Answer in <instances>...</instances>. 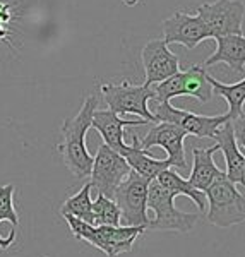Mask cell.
Wrapping results in <instances>:
<instances>
[{"label": "cell", "instance_id": "9a60e30c", "mask_svg": "<svg viewBox=\"0 0 245 257\" xmlns=\"http://www.w3.org/2000/svg\"><path fill=\"white\" fill-rule=\"evenodd\" d=\"M98 228V235L101 240V248L108 257H117L124 252H131L134 242L139 235L144 233L146 228L143 226H124V225H101Z\"/></svg>", "mask_w": 245, "mask_h": 257}, {"label": "cell", "instance_id": "e0dca14e", "mask_svg": "<svg viewBox=\"0 0 245 257\" xmlns=\"http://www.w3.org/2000/svg\"><path fill=\"white\" fill-rule=\"evenodd\" d=\"M216 40V52L206 60L204 67H213L216 64H226L231 70H243L245 67V36L228 35Z\"/></svg>", "mask_w": 245, "mask_h": 257}, {"label": "cell", "instance_id": "2e32d148", "mask_svg": "<svg viewBox=\"0 0 245 257\" xmlns=\"http://www.w3.org/2000/svg\"><path fill=\"white\" fill-rule=\"evenodd\" d=\"M219 151L218 144L211 148H194L192 155H194V167L190 172L189 182L194 185L197 190L206 194V190L214 184L216 178H219L221 175H225V172H221L216 167L213 156L214 153Z\"/></svg>", "mask_w": 245, "mask_h": 257}, {"label": "cell", "instance_id": "8fae6325", "mask_svg": "<svg viewBox=\"0 0 245 257\" xmlns=\"http://www.w3.org/2000/svg\"><path fill=\"white\" fill-rule=\"evenodd\" d=\"M187 132L177 123L170 122H158L151 131L141 139V148L149 151L151 148L160 146L168 153V160L172 167L182 168L187 167L185 151H184V139Z\"/></svg>", "mask_w": 245, "mask_h": 257}, {"label": "cell", "instance_id": "277c9868", "mask_svg": "<svg viewBox=\"0 0 245 257\" xmlns=\"http://www.w3.org/2000/svg\"><path fill=\"white\" fill-rule=\"evenodd\" d=\"M99 93L108 105V110L115 111L117 115H138L149 123H155L153 113L149 110V99H155L153 86H136L129 81H122L120 84L105 82L99 86Z\"/></svg>", "mask_w": 245, "mask_h": 257}, {"label": "cell", "instance_id": "484cf974", "mask_svg": "<svg viewBox=\"0 0 245 257\" xmlns=\"http://www.w3.org/2000/svg\"><path fill=\"white\" fill-rule=\"evenodd\" d=\"M231 125H233V134H235L236 143H238L245 151V111H242L238 117H235L231 120Z\"/></svg>", "mask_w": 245, "mask_h": 257}, {"label": "cell", "instance_id": "52a82bcc", "mask_svg": "<svg viewBox=\"0 0 245 257\" xmlns=\"http://www.w3.org/2000/svg\"><path fill=\"white\" fill-rule=\"evenodd\" d=\"M196 14L204 24L209 38L242 35L245 6L240 0H214L197 7Z\"/></svg>", "mask_w": 245, "mask_h": 257}, {"label": "cell", "instance_id": "3957f363", "mask_svg": "<svg viewBox=\"0 0 245 257\" xmlns=\"http://www.w3.org/2000/svg\"><path fill=\"white\" fill-rule=\"evenodd\" d=\"M206 201L209 206L207 221L219 228H230L245 223V196L236 190L233 182L226 175L216 178L214 184L206 190Z\"/></svg>", "mask_w": 245, "mask_h": 257}, {"label": "cell", "instance_id": "ffe728a7", "mask_svg": "<svg viewBox=\"0 0 245 257\" xmlns=\"http://www.w3.org/2000/svg\"><path fill=\"white\" fill-rule=\"evenodd\" d=\"M156 180L160 182V184L163 185L165 189L175 192L177 197L178 196L189 197L190 201L196 202V206L199 208V211H206V208H207L206 194L201 192V190H197L189 180H184V178L178 175L177 172H173L172 168L163 170V172H161L160 175L156 177Z\"/></svg>", "mask_w": 245, "mask_h": 257}, {"label": "cell", "instance_id": "30bf717a", "mask_svg": "<svg viewBox=\"0 0 245 257\" xmlns=\"http://www.w3.org/2000/svg\"><path fill=\"white\" fill-rule=\"evenodd\" d=\"M146 86H155L158 82L175 76L180 70V60L173 52L168 50V45L163 40H149L141 52Z\"/></svg>", "mask_w": 245, "mask_h": 257}, {"label": "cell", "instance_id": "cb8c5ba5", "mask_svg": "<svg viewBox=\"0 0 245 257\" xmlns=\"http://www.w3.org/2000/svg\"><path fill=\"white\" fill-rule=\"evenodd\" d=\"M64 219L67 221L70 231H72L74 237H76L77 240H84V242H88L89 245L96 247L98 250L101 248V240H99L96 226L91 225V223L82 221V219H79V218L69 216V214H65Z\"/></svg>", "mask_w": 245, "mask_h": 257}, {"label": "cell", "instance_id": "d4e9b609", "mask_svg": "<svg viewBox=\"0 0 245 257\" xmlns=\"http://www.w3.org/2000/svg\"><path fill=\"white\" fill-rule=\"evenodd\" d=\"M12 18H14L12 16V6L0 0V41H7V38H9V24Z\"/></svg>", "mask_w": 245, "mask_h": 257}, {"label": "cell", "instance_id": "44dd1931", "mask_svg": "<svg viewBox=\"0 0 245 257\" xmlns=\"http://www.w3.org/2000/svg\"><path fill=\"white\" fill-rule=\"evenodd\" d=\"M91 182H86L84 185L81 187L77 194L70 196L67 201L62 204L60 208V214L65 216H74V218H79L86 223H91L94 225V216H93V201H91Z\"/></svg>", "mask_w": 245, "mask_h": 257}, {"label": "cell", "instance_id": "6da1fadb", "mask_svg": "<svg viewBox=\"0 0 245 257\" xmlns=\"http://www.w3.org/2000/svg\"><path fill=\"white\" fill-rule=\"evenodd\" d=\"M98 108V98L88 94L82 101L81 110L74 117L65 118L62 123V143L59 144V153L64 160L67 170L77 178H86L91 173L93 156L88 153L86 146V134L91 128L94 110Z\"/></svg>", "mask_w": 245, "mask_h": 257}, {"label": "cell", "instance_id": "603a6c76", "mask_svg": "<svg viewBox=\"0 0 245 257\" xmlns=\"http://www.w3.org/2000/svg\"><path fill=\"white\" fill-rule=\"evenodd\" d=\"M93 216L94 226L120 225V209L117 202L106 196H101V194H98V197L93 201Z\"/></svg>", "mask_w": 245, "mask_h": 257}, {"label": "cell", "instance_id": "ac0fdd59", "mask_svg": "<svg viewBox=\"0 0 245 257\" xmlns=\"http://www.w3.org/2000/svg\"><path fill=\"white\" fill-rule=\"evenodd\" d=\"M124 158H126L132 172L139 173L141 177L148 178V180H153V178H156L163 170L172 167L168 158L156 160L149 155V151L141 148V139L138 136H132V144L129 146Z\"/></svg>", "mask_w": 245, "mask_h": 257}, {"label": "cell", "instance_id": "d6986e66", "mask_svg": "<svg viewBox=\"0 0 245 257\" xmlns=\"http://www.w3.org/2000/svg\"><path fill=\"white\" fill-rule=\"evenodd\" d=\"M14 184L0 185V248L7 250L16 240L19 214L14 208Z\"/></svg>", "mask_w": 245, "mask_h": 257}, {"label": "cell", "instance_id": "7c38bea8", "mask_svg": "<svg viewBox=\"0 0 245 257\" xmlns=\"http://www.w3.org/2000/svg\"><path fill=\"white\" fill-rule=\"evenodd\" d=\"M161 30H163V41L167 45L180 43L189 50H194L197 45L209 38L199 16H190L182 11L165 19L161 24Z\"/></svg>", "mask_w": 245, "mask_h": 257}, {"label": "cell", "instance_id": "4316f807", "mask_svg": "<svg viewBox=\"0 0 245 257\" xmlns=\"http://www.w3.org/2000/svg\"><path fill=\"white\" fill-rule=\"evenodd\" d=\"M124 2V6H127V7H134V6H138L139 2H143V0H122Z\"/></svg>", "mask_w": 245, "mask_h": 257}, {"label": "cell", "instance_id": "5bb4252c", "mask_svg": "<svg viewBox=\"0 0 245 257\" xmlns=\"http://www.w3.org/2000/svg\"><path fill=\"white\" fill-rule=\"evenodd\" d=\"M213 139L218 144L219 151L223 153L226 161V172L225 175L233 184L245 185V156L240 153L238 146H236V139L233 134V125L231 120H226L216 128Z\"/></svg>", "mask_w": 245, "mask_h": 257}, {"label": "cell", "instance_id": "9c48e42d", "mask_svg": "<svg viewBox=\"0 0 245 257\" xmlns=\"http://www.w3.org/2000/svg\"><path fill=\"white\" fill-rule=\"evenodd\" d=\"M155 123L158 122H170L177 123L187 132V136H196V138H211L213 139L216 128L226 120H231L230 113L225 115H216V117H206V115H197L192 111L178 110L175 106L170 105V101H158L155 99V108L151 110Z\"/></svg>", "mask_w": 245, "mask_h": 257}, {"label": "cell", "instance_id": "7a4b0ae2", "mask_svg": "<svg viewBox=\"0 0 245 257\" xmlns=\"http://www.w3.org/2000/svg\"><path fill=\"white\" fill-rule=\"evenodd\" d=\"M175 192L165 189L156 178L148 185V209L155 213V219H149V230L178 231L187 233L196 226L199 216L194 213H184L175 208Z\"/></svg>", "mask_w": 245, "mask_h": 257}, {"label": "cell", "instance_id": "7402d4cb", "mask_svg": "<svg viewBox=\"0 0 245 257\" xmlns=\"http://www.w3.org/2000/svg\"><path fill=\"white\" fill-rule=\"evenodd\" d=\"M207 81H209L213 93H218L219 96H223L228 103V113H230L231 120L238 117L243 111V103H245V77L242 81H238L236 84H223L218 79H214L213 76L207 74Z\"/></svg>", "mask_w": 245, "mask_h": 257}, {"label": "cell", "instance_id": "5b68a950", "mask_svg": "<svg viewBox=\"0 0 245 257\" xmlns=\"http://www.w3.org/2000/svg\"><path fill=\"white\" fill-rule=\"evenodd\" d=\"M148 185L149 180L132 172L118 185L113 201L120 209V225L148 228Z\"/></svg>", "mask_w": 245, "mask_h": 257}, {"label": "cell", "instance_id": "8992f818", "mask_svg": "<svg viewBox=\"0 0 245 257\" xmlns=\"http://www.w3.org/2000/svg\"><path fill=\"white\" fill-rule=\"evenodd\" d=\"M155 99L170 101L175 96H192L201 103H207L213 96V88L207 81V70L201 65H192L187 70H178L175 76L155 84Z\"/></svg>", "mask_w": 245, "mask_h": 257}, {"label": "cell", "instance_id": "4fadbf2b", "mask_svg": "<svg viewBox=\"0 0 245 257\" xmlns=\"http://www.w3.org/2000/svg\"><path fill=\"white\" fill-rule=\"evenodd\" d=\"M149 123L146 120H126L120 115H117L111 110H94L93 120H91V127L96 128L101 134L103 144H106L108 148H111L113 151H117L118 155H126L129 146L124 143V128L126 127H136V125H144Z\"/></svg>", "mask_w": 245, "mask_h": 257}, {"label": "cell", "instance_id": "ba28073f", "mask_svg": "<svg viewBox=\"0 0 245 257\" xmlns=\"http://www.w3.org/2000/svg\"><path fill=\"white\" fill-rule=\"evenodd\" d=\"M129 173H131V167L126 158L108 148L106 144H101L96 155L93 156L89 182L94 189H98V194L113 199L115 190L126 180Z\"/></svg>", "mask_w": 245, "mask_h": 257}]
</instances>
